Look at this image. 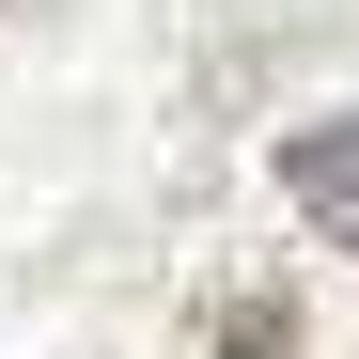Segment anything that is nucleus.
<instances>
[{
	"label": "nucleus",
	"mask_w": 359,
	"mask_h": 359,
	"mask_svg": "<svg viewBox=\"0 0 359 359\" xmlns=\"http://www.w3.org/2000/svg\"><path fill=\"white\" fill-rule=\"evenodd\" d=\"M281 344H297L281 297H234V313H219V359H281Z\"/></svg>",
	"instance_id": "f03ea898"
},
{
	"label": "nucleus",
	"mask_w": 359,
	"mask_h": 359,
	"mask_svg": "<svg viewBox=\"0 0 359 359\" xmlns=\"http://www.w3.org/2000/svg\"><path fill=\"white\" fill-rule=\"evenodd\" d=\"M281 203L328 234V250H359V109H328V126L281 141Z\"/></svg>",
	"instance_id": "f257e3e1"
}]
</instances>
